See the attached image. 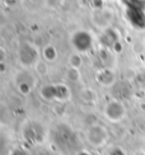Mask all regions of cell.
I'll return each instance as SVG.
<instances>
[{
    "instance_id": "cell-13",
    "label": "cell",
    "mask_w": 145,
    "mask_h": 155,
    "mask_svg": "<svg viewBox=\"0 0 145 155\" xmlns=\"http://www.w3.org/2000/svg\"><path fill=\"white\" fill-rule=\"evenodd\" d=\"M6 59H8V54H6V50L3 47V46H0V65L2 64H4L6 61Z\"/></svg>"
},
{
    "instance_id": "cell-2",
    "label": "cell",
    "mask_w": 145,
    "mask_h": 155,
    "mask_svg": "<svg viewBox=\"0 0 145 155\" xmlns=\"http://www.w3.org/2000/svg\"><path fill=\"white\" fill-rule=\"evenodd\" d=\"M18 60L23 68H35L39 61V50L31 42H24L19 46Z\"/></svg>"
},
{
    "instance_id": "cell-6",
    "label": "cell",
    "mask_w": 145,
    "mask_h": 155,
    "mask_svg": "<svg viewBox=\"0 0 145 155\" xmlns=\"http://www.w3.org/2000/svg\"><path fill=\"white\" fill-rule=\"evenodd\" d=\"M96 80H97V83L99 84V85H102L104 88H110L116 83V75L108 68H103L97 73Z\"/></svg>"
},
{
    "instance_id": "cell-10",
    "label": "cell",
    "mask_w": 145,
    "mask_h": 155,
    "mask_svg": "<svg viewBox=\"0 0 145 155\" xmlns=\"http://www.w3.org/2000/svg\"><path fill=\"white\" fill-rule=\"evenodd\" d=\"M65 76H66V79H68L69 81L78 83L79 80H80V69H75V68L68 66Z\"/></svg>"
},
{
    "instance_id": "cell-1",
    "label": "cell",
    "mask_w": 145,
    "mask_h": 155,
    "mask_svg": "<svg viewBox=\"0 0 145 155\" xmlns=\"http://www.w3.org/2000/svg\"><path fill=\"white\" fill-rule=\"evenodd\" d=\"M85 139H87V143L92 147H94V149H99V147H103L108 143L110 132L103 125L94 124V125H90L87 128Z\"/></svg>"
},
{
    "instance_id": "cell-5",
    "label": "cell",
    "mask_w": 145,
    "mask_h": 155,
    "mask_svg": "<svg viewBox=\"0 0 145 155\" xmlns=\"http://www.w3.org/2000/svg\"><path fill=\"white\" fill-rule=\"evenodd\" d=\"M72 38H76L78 40V42H74V45H75V48L79 54L87 52L92 46V37L88 32H85V31L76 32L75 35H72Z\"/></svg>"
},
{
    "instance_id": "cell-3",
    "label": "cell",
    "mask_w": 145,
    "mask_h": 155,
    "mask_svg": "<svg viewBox=\"0 0 145 155\" xmlns=\"http://www.w3.org/2000/svg\"><path fill=\"white\" fill-rule=\"evenodd\" d=\"M126 114H127V109L121 101L111 99L104 104L103 116L106 117L107 121L112 122V124H118V122L123 121L126 118Z\"/></svg>"
},
{
    "instance_id": "cell-7",
    "label": "cell",
    "mask_w": 145,
    "mask_h": 155,
    "mask_svg": "<svg viewBox=\"0 0 145 155\" xmlns=\"http://www.w3.org/2000/svg\"><path fill=\"white\" fill-rule=\"evenodd\" d=\"M51 90L52 93L50 94L49 98H55L59 101H68L70 99V88L66 84H56V85H51Z\"/></svg>"
},
{
    "instance_id": "cell-11",
    "label": "cell",
    "mask_w": 145,
    "mask_h": 155,
    "mask_svg": "<svg viewBox=\"0 0 145 155\" xmlns=\"http://www.w3.org/2000/svg\"><path fill=\"white\" fill-rule=\"evenodd\" d=\"M47 64L49 62H46L45 60H39L37 62V65L35 66V70H36V73H37L38 76H45L46 74H47V71H49Z\"/></svg>"
},
{
    "instance_id": "cell-12",
    "label": "cell",
    "mask_w": 145,
    "mask_h": 155,
    "mask_svg": "<svg viewBox=\"0 0 145 155\" xmlns=\"http://www.w3.org/2000/svg\"><path fill=\"white\" fill-rule=\"evenodd\" d=\"M60 0H43V4L50 6V8H57L60 6Z\"/></svg>"
},
{
    "instance_id": "cell-9",
    "label": "cell",
    "mask_w": 145,
    "mask_h": 155,
    "mask_svg": "<svg viewBox=\"0 0 145 155\" xmlns=\"http://www.w3.org/2000/svg\"><path fill=\"white\" fill-rule=\"evenodd\" d=\"M83 64H84L83 56H82V54H79V52H75V54L70 55L69 59H68V66H71V68L80 69Z\"/></svg>"
},
{
    "instance_id": "cell-8",
    "label": "cell",
    "mask_w": 145,
    "mask_h": 155,
    "mask_svg": "<svg viewBox=\"0 0 145 155\" xmlns=\"http://www.w3.org/2000/svg\"><path fill=\"white\" fill-rule=\"evenodd\" d=\"M59 56V52H57V48L54 46V45H47L43 50H42V57L46 62H54L56 61Z\"/></svg>"
},
{
    "instance_id": "cell-4",
    "label": "cell",
    "mask_w": 145,
    "mask_h": 155,
    "mask_svg": "<svg viewBox=\"0 0 145 155\" xmlns=\"http://www.w3.org/2000/svg\"><path fill=\"white\" fill-rule=\"evenodd\" d=\"M113 21V12L110 9H98L92 15V22L99 29L108 28Z\"/></svg>"
}]
</instances>
